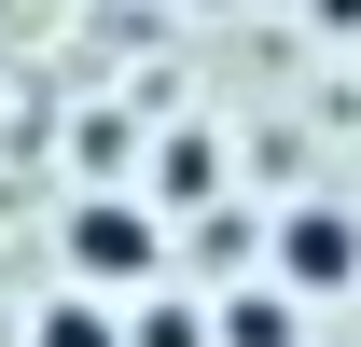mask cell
Masks as SVG:
<instances>
[{"instance_id": "cell-5", "label": "cell", "mask_w": 361, "mask_h": 347, "mask_svg": "<svg viewBox=\"0 0 361 347\" xmlns=\"http://www.w3.org/2000/svg\"><path fill=\"white\" fill-rule=\"evenodd\" d=\"M126 347H223V334H209V305H167V292H153V305H126Z\"/></svg>"}, {"instance_id": "cell-3", "label": "cell", "mask_w": 361, "mask_h": 347, "mask_svg": "<svg viewBox=\"0 0 361 347\" xmlns=\"http://www.w3.org/2000/svg\"><path fill=\"white\" fill-rule=\"evenodd\" d=\"M28 347H126V305L111 292H56L42 319H28Z\"/></svg>"}, {"instance_id": "cell-4", "label": "cell", "mask_w": 361, "mask_h": 347, "mask_svg": "<svg viewBox=\"0 0 361 347\" xmlns=\"http://www.w3.org/2000/svg\"><path fill=\"white\" fill-rule=\"evenodd\" d=\"M153 195H223V153H209V126H180L167 153H153Z\"/></svg>"}, {"instance_id": "cell-1", "label": "cell", "mask_w": 361, "mask_h": 347, "mask_svg": "<svg viewBox=\"0 0 361 347\" xmlns=\"http://www.w3.org/2000/svg\"><path fill=\"white\" fill-rule=\"evenodd\" d=\"M56 250H70V292H111V305H139L153 278H167V222H153V195H70Z\"/></svg>"}, {"instance_id": "cell-2", "label": "cell", "mask_w": 361, "mask_h": 347, "mask_svg": "<svg viewBox=\"0 0 361 347\" xmlns=\"http://www.w3.org/2000/svg\"><path fill=\"white\" fill-rule=\"evenodd\" d=\"M278 278H292V292H348V278H361L348 209H292V222H278Z\"/></svg>"}]
</instances>
